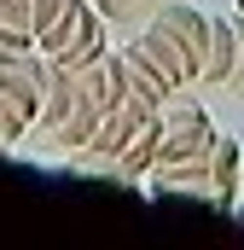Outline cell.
Instances as JSON below:
<instances>
[{
	"instance_id": "ba28073f",
	"label": "cell",
	"mask_w": 244,
	"mask_h": 250,
	"mask_svg": "<svg viewBox=\"0 0 244 250\" xmlns=\"http://www.w3.org/2000/svg\"><path fill=\"white\" fill-rule=\"evenodd\" d=\"M111 59H117V76H122V87H128V93H134V99H140L145 111H163V99L175 93V82H169V76H163L157 64L145 59V53H140L134 41H128L122 53H111Z\"/></svg>"
},
{
	"instance_id": "30bf717a",
	"label": "cell",
	"mask_w": 244,
	"mask_h": 250,
	"mask_svg": "<svg viewBox=\"0 0 244 250\" xmlns=\"http://www.w3.org/2000/svg\"><path fill=\"white\" fill-rule=\"evenodd\" d=\"M99 12H105V23H128V29H145L169 0H93Z\"/></svg>"
},
{
	"instance_id": "277c9868",
	"label": "cell",
	"mask_w": 244,
	"mask_h": 250,
	"mask_svg": "<svg viewBox=\"0 0 244 250\" xmlns=\"http://www.w3.org/2000/svg\"><path fill=\"white\" fill-rule=\"evenodd\" d=\"M209 140H215L209 111H203L186 87H175V93L163 99V111H157V169H169V163H192Z\"/></svg>"
},
{
	"instance_id": "3957f363",
	"label": "cell",
	"mask_w": 244,
	"mask_h": 250,
	"mask_svg": "<svg viewBox=\"0 0 244 250\" xmlns=\"http://www.w3.org/2000/svg\"><path fill=\"white\" fill-rule=\"evenodd\" d=\"M151 181H157V192H163V198H198V204L233 209V198H239V140L215 128V140H209L192 163L151 169Z\"/></svg>"
},
{
	"instance_id": "5bb4252c",
	"label": "cell",
	"mask_w": 244,
	"mask_h": 250,
	"mask_svg": "<svg viewBox=\"0 0 244 250\" xmlns=\"http://www.w3.org/2000/svg\"><path fill=\"white\" fill-rule=\"evenodd\" d=\"M239 18H244V0H239Z\"/></svg>"
},
{
	"instance_id": "7c38bea8",
	"label": "cell",
	"mask_w": 244,
	"mask_h": 250,
	"mask_svg": "<svg viewBox=\"0 0 244 250\" xmlns=\"http://www.w3.org/2000/svg\"><path fill=\"white\" fill-rule=\"evenodd\" d=\"M227 93L244 99V18L233 23V70H227Z\"/></svg>"
},
{
	"instance_id": "7a4b0ae2",
	"label": "cell",
	"mask_w": 244,
	"mask_h": 250,
	"mask_svg": "<svg viewBox=\"0 0 244 250\" xmlns=\"http://www.w3.org/2000/svg\"><path fill=\"white\" fill-rule=\"evenodd\" d=\"M209 23L215 18H203L198 6H181V0H169L145 29H140V53L157 64L175 87H198V64H203V41H209Z\"/></svg>"
},
{
	"instance_id": "5b68a950",
	"label": "cell",
	"mask_w": 244,
	"mask_h": 250,
	"mask_svg": "<svg viewBox=\"0 0 244 250\" xmlns=\"http://www.w3.org/2000/svg\"><path fill=\"white\" fill-rule=\"evenodd\" d=\"M35 47H41L47 64H87V59H99V53H105V12H99L93 0H70V12H64Z\"/></svg>"
},
{
	"instance_id": "8fae6325",
	"label": "cell",
	"mask_w": 244,
	"mask_h": 250,
	"mask_svg": "<svg viewBox=\"0 0 244 250\" xmlns=\"http://www.w3.org/2000/svg\"><path fill=\"white\" fill-rule=\"evenodd\" d=\"M41 47H35V35H18V29H0V64L12 59H35Z\"/></svg>"
},
{
	"instance_id": "52a82bcc",
	"label": "cell",
	"mask_w": 244,
	"mask_h": 250,
	"mask_svg": "<svg viewBox=\"0 0 244 250\" xmlns=\"http://www.w3.org/2000/svg\"><path fill=\"white\" fill-rule=\"evenodd\" d=\"M0 99H6V105H12L29 128H35V123H41V111H47V59L35 53V59L0 64Z\"/></svg>"
},
{
	"instance_id": "8992f818",
	"label": "cell",
	"mask_w": 244,
	"mask_h": 250,
	"mask_svg": "<svg viewBox=\"0 0 244 250\" xmlns=\"http://www.w3.org/2000/svg\"><path fill=\"white\" fill-rule=\"evenodd\" d=\"M151 117H157V111H145V105H140V99H134V93L122 87L117 99H111V105L99 111V128H93V140H87V151H93L99 163H111V157H117L122 146H128V140H134L140 128L151 123Z\"/></svg>"
},
{
	"instance_id": "9c48e42d",
	"label": "cell",
	"mask_w": 244,
	"mask_h": 250,
	"mask_svg": "<svg viewBox=\"0 0 244 250\" xmlns=\"http://www.w3.org/2000/svg\"><path fill=\"white\" fill-rule=\"evenodd\" d=\"M227 70H233V23H209L203 64H198V87H227Z\"/></svg>"
},
{
	"instance_id": "4fadbf2b",
	"label": "cell",
	"mask_w": 244,
	"mask_h": 250,
	"mask_svg": "<svg viewBox=\"0 0 244 250\" xmlns=\"http://www.w3.org/2000/svg\"><path fill=\"white\" fill-rule=\"evenodd\" d=\"M18 134H29V123H23V117L0 99V151H6V146H18Z\"/></svg>"
},
{
	"instance_id": "6da1fadb",
	"label": "cell",
	"mask_w": 244,
	"mask_h": 250,
	"mask_svg": "<svg viewBox=\"0 0 244 250\" xmlns=\"http://www.w3.org/2000/svg\"><path fill=\"white\" fill-rule=\"evenodd\" d=\"M122 93L117 59L99 53L87 64H47V111H41V140H53L59 151H87L99 111Z\"/></svg>"
}]
</instances>
